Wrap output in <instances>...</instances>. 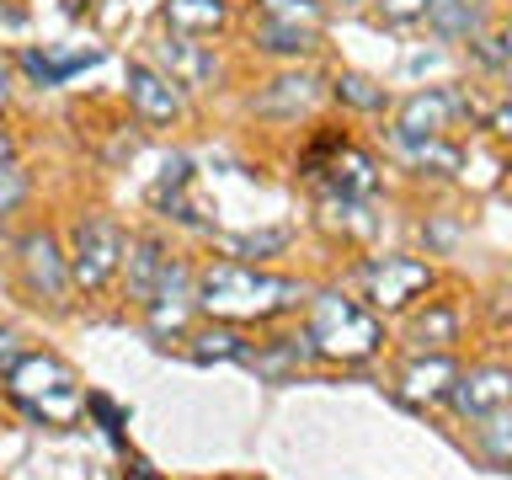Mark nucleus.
Returning a JSON list of instances; mask_svg holds the SVG:
<instances>
[{
  "mask_svg": "<svg viewBox=\"0 0 512 480\" xmlns=\"http://www.w3.org/2000/svg\"><path fill=\"white\" fill-rule=\"evenodd\" d=\"M64 6H70V11H80V0H64Z\"/></svg>",
  "mask_w": 512,
  "mask_h": 480,
  "instance_id": "33",
  "label": "nucleus"
},
{
  "mask_svg": "<svg viewBox=\"0 0 512 480\" xmlns=\"http://www.w3.org/2000/svg\"><path fill=\"white\" fill-rule=\"evenodd\" d=\"M475 443H480V454H486V459L512 464V406L496 411V416H486V422L475 427Z\"/></svg>",
  "mask_w": 512,
  "mask_h": 480,
  "instance_id": "22",
  "label": "nucleus"
},
{
  "mask_svg": "<svg viewBox=\"0 0 512 480\" xmlns=\"http://www.w3.org/2000/svg\"><path fill=\"white\" fill-rule=\"evenodd\" d=\"M262 22L299 27V32H320V22H326V6H320V0H262Z\"/></svg>",
  "mask_w": 512,
  "mask_h": 480,
  "instance_id": "21",
  "label": "nucleus"
},
{
  "mask_svg": "<svg viewBox=\"0 0 512 480\" xmlns=\"http://www.w3.org/2000/svg\"><path fill=\"white\" fill-rule=\"evenodd\" d=\"M187 352L198 363H251L256 352H251V342L240 331H230V326H203V331H192L187 336Z\"/></svg>",
  "mask_w": 512,
  "mask_h": 480,
  "instance_id": "16",
  "label": "nucleus"
},
{
  "mask_svg": "<svg viewBox=\"0 0 512 480\" xmlns=\"http://www.w3.org/2000/svg\"><path fill=\"white\" fill-rule=\"evenodd\" d=\"M27 171H22V160H6V166H0V224H6L16 208L27 203Z\"/></svg>",
  "mask_w": 512,
  "mask_h": 480,
  "instance_id": "25",
  "label": "nucleus"
},
{
  "mask_svg": "<svg viewBox=\"0 0 512 480\" xmlns=\"http://www.w3.org/2000/svg\"><path fill=\"white\" fill-rule=\"evenodd\" d=\"M459 112H464V96H454V91H438V86L416 91L395 112V139H443Z\"/></svg>",
  "mask_w": 512,
  "mask_h": 480,
  "instance_id": "7",
  "label": "nucleus"
},
{
  "mask_svg": "<svg viewBox=\"0 0 512 480\" xmlns=\"http://www.w3.org/2000/svg\"><path fill=\"white\" fill-rule=\"evenodd\" d=\"M315 96H320L315 75H283V80H272V91L262 96V112H304Z\"/></svg>",
  "mask_w": 512,
  "mask_h": 480,
  "instance_id": "19",
  "label": "nucleus"
},
{
  "mask_svg": "<svg viewBox=\"0 0 512 480\" xmlns=\"http://www.w3.org/2000/svg\"><path fill=\"white\" fill-rule=\"evenodd\" d=\"M192 299L214 320H272L304 299V283L278 278V272H256L246 262H214L198 272Z\"/></svg>",
  "mask_w": 512,
  "mask_h": 480,
  "instance_id": "1",
  "label": "nucleus"
},
{
  "mask_svg": "<svg viewBox=\"0 0 512 480\" xmlns=\"http://www.w3.org/2000/svg\"><path fill=\"white\" fill-rule=\"evenodd\" d=\"M171 267H176V256L160 246L155 235H139V240H128V256H123V278H128V299L134 304H150L160 294V283L171 278Z\"/></svg>",
  "mask_w": 512,
  "mask_h": 480,
  "instance_id": "10",
  "label": "nucleus"
},
{
  "mask_svg": "<svg viewBox=\"0 0 512 480\" xmlns=\"http://www.w3.org/2000/svg\"><path fill=\"white\" fill-rule=\"evenodd\" d=\"M336 102H347L358 112H379L384 107V86H374L368 75H342L336 80Z\"/></svg>",
  "mask_w": 512,
  "mask_h": 480,
  "instance_id": "24",
  "label": "nucleus"
},
{
  "mask_svg": "<svg viewBox=\"0 0 512 480\" xmlns=\"http://www.w3.org/2000/svg\"><path fill=\"white\" fill-rule=\"evenodd\" d=\"M256 43H262L267 54H310V48H315V32L278 27V22H256Z\"/></svg>",
  "mask_w": 512,
  "mask_h": 480,
  "instance_id": "23",
  "label": "nucleus"
},
{
  "mask_svg": "<svg viewBox=\"0 0 512 480\" xmlns=\"http://www.w3.org/2000/svg\"><path fill=\"white\" fill-rule=\"evenodd\" d=\"M6 91H11V70L0 64V107H6Z\"/></svg>",
  "mask_w": 512,
  "mask_h": 480,
  "instance_id": "32",
  "label": "nucleus"
},
{
  "mask_svg": "<svg viewBox=\"0 0 512 480\" xmlns=\"http://www.w3.org/2000/svg\"><path fill=\"white\" fill-rule=\"evenodd\" d=\"M128 480H160V475H155L144 459H134V464H128Z\"/></svg>",
  "mask_w": 512,
  "mask_h": 480,
  "instance_id": "30",
  "label": "nucleus"
},
{
  "mask_svg": "<svg viewBox=\"0 0 512 480\" xmlns=\"http://www.w3.org/2000/svg\"><path fill=\"white\" fill-rule=\"evenodd\" d=\"M102 64V48H86V54H48V48H27L22 54V70L38 80V86H64L70 75Z\"/></svg>",
  "mask_w": 512,
  "mask_h": 480,
  "instance_id": "15",
  "label": "nucleus"
},
{
  "mask_svg": "<svg viewBox=\"0 0 512 480\" xmlns=\"http://www.w3.org/2000/svg\"><path fill=\"white\" fill-rule=\"evenodd\" d=\"M123 256H128V235H123L118 219L80 214L70 224V272H75L80 294H102V288L123 272Z\"/></svg>",
  "mask_w": 512,
  "mask_h": 480,
  "instance_id": "4",
  "label": "nucleus"
},
{
  "mask_svg": "<svg viewBox=\"0 0 512 480\" xmlns=\"http://www.w3.org/2000/svg\"><path fill=\"white\" fill-rule=\"evenodd\" d=\"M155 48H160V59H166V75L176 80V86H208V80L219 75L214 54H208L198 38H182V32L166 27V38H160Z\"/></svg>",
  "mask_w": 512,
  "mask_h": 480,
  "instance_id": "12",
  "label": "nucleus"
},
{
  "mask_svg": "<svg viewBox=\"0 0 512 480\" xmlns=\"http://www.w3.org/2000/svg\"><path fill=\"white\" fill-rule=\"evenodd\" d=\"M411 342L422 352H443L448 342H459V315L454 304H432V310H422L411 320Z\"/></svg>",
  "mask_w": 512,
  "mask_h": 480,
  "instance_id": "18",
  "label": "nucleus"
},
{
  "mask_svg": "<svg viewBox=\"0 0 512 480\" xmlns=\"http://www.w3.org/2000/svg\"><path fill=\"white\" fill-rule=\"evenodd\" d=\"M454 384H459V363L448 352H427L400 374V400L406 406H438V400L454 395Z\"/></svg>",
  "mask_w": 512,
  "mask_h": 480,
  "instance_id": "11",
  "label": "nucleus"
},
{
  "mask_svg": "<svg viewBox=\"0 0 512 480\" xmlns=\"http://www.w3.org/2000/svg\"><path fill=\"white\" fill-rule=\"evenodd\" d=\"M86 411L102 416V427H107V438H112V443H123V416H118V406H112L107 395H91V400H86Z\"/></svg>",
  "mask_w": 512,
  "mask_h": 480,
  "instance_id": "27",
  "label": "nucleus"
},
{
  "mask_svg": "<svg viewBox=\"0 0 512 480\" xmlns=\"http://www.w3.org/2000/svg\"><path fill=\"white\" fill-rule=\"evenodd\" d=\"M16 267H22V283L32 299H48L54 310H64L75 294V272H70V251L59 246L54 230H32L16 240Z\"/></svg>",
  "mask_w": 512,
  "mask_h": 480,
  "instance_id": "5",
  "label": "nucleus"
},
{
  "mask_svg": "<svg viewBox=\"0 0 512 480\" xmlns=\"http://www.w3.org/2000/svg\"><path fill=\"white\" fill-rule=\"evenodd\" d=\"M427 6H432V0H379L384 22H400V27H406V22H422Z\"/></svg>",
  "mask_w": 512,
  "mask_h": 480,
  "instance_id": "26",
  "label": "nucleus"
},
{
  "mask_svg": "<svg viewBox=\"0 0 512 480\" xmlns=\"http://www.w3.org/2000/svg\"><path fill=\"white\" fill-rule=\"evenodd\" d=\"M6 160H16V139L6 134V128H0V166H6Z\"/></svg>",
  "mask_w": 512,
  "mask_h": 480,
  "instance_id": "31",
  "label": "nucleus"
},
{
  "mask_svg": "<svg viewBox=\"0 0 512 480\" xmlns=\"http://www.w3.org/2000/svg\"><path fill=\"white\" fill-rule=\"evenodd\" d=\"M22 352H27V347H22V336H16L11 326H0V379H6L11 368L22 363Z\"/></svg>",
  "mask_w": 512,
  "mask_h": 480,
  "instance_id": "28",
  "label": "nucleus"
},
{
  "mask_svg": "<svg viewBox=\"0 0 512 480\" xmlns=\"http://www.w3.org/2000/svg\"><path fill=\"white\" fill-rule=\"evenodd\" d=\"M374 187H379L374 155H363V150H352V144H342V150L331 155V192H336V198H368Z\"/></svg>",
  "mask_w": 512,
  "mask_h": 480,
  "instance_id": "14",
  "label": "nucleus"
},
{
  "mask_svg": "<svg viewBox=\"0 0 512 480\" xmlns=\"http://www.w3.org/2000/svg\"><path fill=\"white\" fill-rule=\"evenodd\" d=\"M448 406H454L464 422H486V416L507 411L512 406V368H470V374H459Z\"/></svg>",
  "mask_w": 512,
  "mask_h": 480,
  "instance_id": "8",
  "label": "nucleus"
},
{
  "mask_svg": "<svg viewBox=\"0 0 512 480\" xmlns=\"http://www.w3.org/2000/svg\"><path fill=\"white\" fill-rule=\"evenodd\" d=\"M491 134L512 144V102H502V107H496V112H491Z\"/></svg>",
  "mask_w": 512,
  "mask_h": 480,
  "instance_id": "29",
  "label": "nucleus"
},
{
  "mask_svg": "<svg viewBox=\"0 0 512 480\" xmlns=\"http://www.w3.org/2000/svg\"><path fill=\"white\" fill-rule=\"evenodd\" d=\"M363 283H368V304L384 315H395L432 288V267L416 262V256H384V262H374L363 272Z\"/></svg>",
  "mask_w": 512,
  "mask_h": 480,
  "instance_id": "6",
  "label": "nucleus"
},
{
  "mask_svg": "<svg viewBox=\"0 0 512 480\" xmlns=\"http://www.w3.org/2000/svg\"><path fill=\"white\" fill-rule=\"evenodd\" d=\"M395 144L411 155V166H422L432 176H454L464 166V155L454 150V144H443V139H395Z\"/></svg>",
  "mask_w": 512,
  "mask_h": 480,
  "instance_id": "20",
  "label": "nucleus"
},
{
  "mask_svg": "<svg viewBox=\"0 0 512 480\" xmlns=\"http://www.w3.org/2000/svg\"><path fill=\"white\" fill-rule=\"evenodd\" d=\"M230 22V0H166V27L182 38H214Z\"/></svg>",
  "mask_w": 512,
  "mask_h": 480,
  "instance_id": "13",
  "label": "nucleus"
},
{
  "mask_svg": "<svg viewBox=\"0 0 512 480\" xmlns=\"http://www.w3.org/2000/svg\"><path fill=\"white\" fill-rule=\"evenodd\" d=\"M304 342L315 347V358L368 363V358L384 347V326H379L374 310H363L358 299H347V294H315L310 326H304Z\"/></svg>",
  "mask_w": 512,
  "mask_h": 480,
  "instance_id": "3",
  "label": "nucleus"
},
{
  "mask_svg": "<svg viewBox=\"0 0 512 480\" xmlns=\"http://www.w3.org/2000/svg\"><path fill=\"white\" fill-rule=\"evenodd\" d=\"M128 102H134V112H139L144 123H171V118H182V86H176L166 70L144 64V59L128 64Z\"/></svg>",
  "mask_w": 512,
  "mask_h": 480,
  "instance_id": "9",
  "label": "nucleus"
},
{
  "mask_svg": "<svg viewBox=\"0 0 512 480\" xmlns=\"http://www.w3.org/2000/svg\"><path fill=\"white\" fill-rule=\"evenodd\" d=\"M502 38H507V48H512V32H502Z\"/></svg>",
  "mask_w": 512,
  "mask_h": 480,
  "instance_id": "34",
  "label": "nucleus"
},
{
  "mask_svg": "<svg viewBox=\"0 0 512 480\" xmlns=\"http://www.w3.org/2000/svg\"><path fill=\"white\" fill-rule=\"evenodd\" d=\"M6 395L43 427H75L86 416V390H80L75 368L54 352H22V363L6 374Z\"/></svg>",
  "mask_w": 512,
  "mask_h": 480,
  "instance_id": "2",
  "label": "nucleus"
},
{
  "mask_svg": "<svg viewBox=\"0 0 512 480\" xmlns=\"http://www.w3.org/2000/svg\"><path fill=\"white\" fill-rule=\"evenodd\" d=\"M480 6H486V0H432L427 22L443 43H459V38H475L480 32Z\"/></svg>",
  "mask_w": 512,
  "mask_h": 480,
  "instance_id": "17",
  "label": "nucleus"
}]
</instances>
